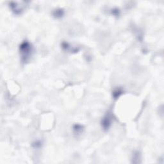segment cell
I'll list each match as a JSON object with an SVG mask.
<instances>
[{
	"label": "cell",
	"mask_w": 164,
	"mask_h": 164,
	"mask_svg": "<svg viewBox=\"0 0 164 164\" xmlns=\"http://www.w3.org/2000/svg\"><path fill=\"white\" fill-rule=\"evenodd\" d=\"M121 93H122V92H121L120 90H116V91H114V96L115 98H116V97H118L119 96L121 95Z\"/></svg>",
	"instance_id": "obj_3"
},
{
	"label": "cell",
	"mask_w": 164,
	"mask_h": 164,
	"mask_svg": "<svg viewBox=\"0 0 164 164\" xmlns=\"http://www.w3.org/2000/svg\"><path fill=\"white\" fill-rule=\"evenodd\" d=\"M110 124H111V119L109 115H106L103 118L102 120V126L104 128V129L107 130L108 128L110 127Z\"/></svg>",
	"instance_id": "obj_2"
},
{
	"label": "cell",
	"mask_w": 164,
	"mask_h": 164,
	"mask_svg": "<svg viewBox=\"0 0 164 164\" xmlns=\"http://www.w3.org/2000/svg\"><path fill=\"white\" fill-rule=\"evenodd\" d=\"M20 51L21 53L22 60L26 62L32 52V46L27 41L23 42L20 46Z\"/></svg>",
	"instance_id": "obj_1"
},
{
	"label": "cell",
	"mask_w": 164,
	"mask_h": 164,
	"mask_svg": "<svg viewBox=\"0 0 164 164\" xmlns=\"http://www.w3.org/2000/svg\"><path fill=\"white\" fill-rule=\"evenodd\" d=\"M82 127L80 125H75L74 126V130H76V131H77V132H80V131H82Z\"/></svg>",
	"instance_id": "obj_4"
}]
</instances>
